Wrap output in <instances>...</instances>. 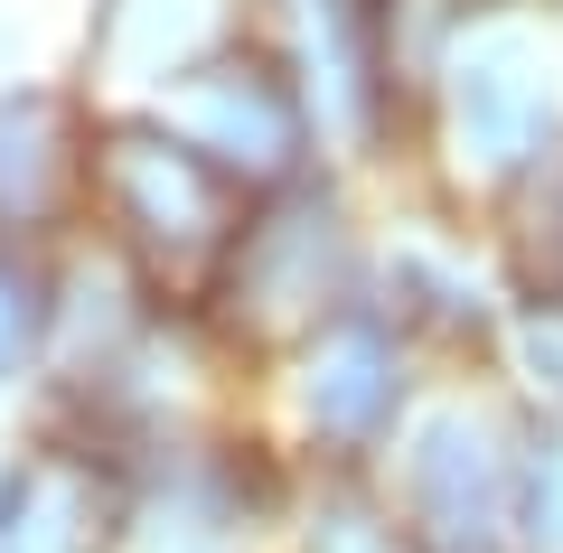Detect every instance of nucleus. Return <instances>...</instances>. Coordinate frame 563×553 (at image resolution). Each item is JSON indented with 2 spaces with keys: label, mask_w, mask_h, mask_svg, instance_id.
I'll return each instance as SVG.
<instances>
[{
  "label": "nucleus",
  "mask_w": 563,
  "mask_h": 553,
  "mask_svg": "<svg viewBox=\"0 0 563 553\" xmlns=\"http://www.w3.org/2000/svg\"><path fill=\"white\" fill-rule=\"evenodd\" d=\"M488 376L507 385V403L526 422H563V291H517L507 300Z\"/></svg>",
  "instance_id": "4"
},
{
  "label": "nucleus",
  "mask_w": 563,
  "mask_h": 553,
  "mask_svg": "<svg viewBox=\"0 0 563 553\" xmlns=\"http://www.w3.org/2000/svg\"><path fill=\"white\" fill-rule=\"evenodd\" d=\"M413 151L461 217H498L517 188H536L563 151V0H507L470 10L422 66Z\"/></svg>",
  "instance_id": "1"
},
{
  "label": "nucleus",
  "mask_w": 563,
  "mask_h": 553,
  "mask_svg": "<svg viewBox=\"0 0 563 553\" xmlns=\"http://www.w3.org/2000/svg\"><path fill=\"white\" fill-rule=\"evenodd\" d=\"M536 422L507 403L498 376H432L376 488L413 553H517V478Z\"/></svg>",
  "instance_id": "2"
},
{
  "label": "nucleus",
  "mask_w": 563,
  "mask_h": 553,
  "mask_svg": "<svg viewBox=\"0 0 563 553\" xmlns=\"http://www.w3.org/2000/svg\"><path fill=\"white\" fill-rule=\"evenodd\" d=\"M517 553H563V422L526 432V478H517Z\"/></svg>",
  "instance_id": "6"
},
{
  "label": "nucleus",
  "mask_w": 563,
  "mask_h": 553,
  "mask_svg": "<svg viewBox=\"0 0 563 553\" xmlns=\"http://www.w3.org/2000/svg\"><path fill=\"white\" fill-rule=\"evenodd\" d=\"M488 244H498V263H507L517 291H563V151H554V169H544L536 188H517V198L488 217Z\"/></svg>",
  "instance_id": "5"
},
{
  "label": "nucleus",
  "mask_w": 563,
  "mask_h": 553,
  "mask_svg": "<svg viewBox=\"0 0 563 553\" xmlns=\"http://www.w3.org/2000/svg\"><path fill=\"white\" fill-rule=\"evenodd\" d=\"M366 291L395 310V329L422 347L432 376H488L517 281H507L488 225L451 207V217H413L404 235H385L366 254Z\"/></svg>",
  "instance_id": "3"
}]
</instances>
